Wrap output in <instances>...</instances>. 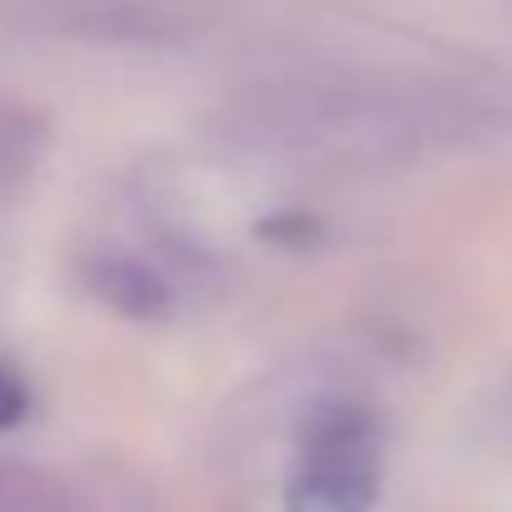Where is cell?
I'll return each mask as SVG.
<instances>
[{"instance_id": "cell-2", "label": "cell", "mask_w": 512, "mask_h": 512, "mask_svg": "<svg viewBox=\"0 0 512 512\" xmlns=\"http://www.w3.org/2000/svg\"><path fill=\"white\" fill-rule=\"evenodd\" d=\"M85 279H90V289H95L110 309H120V314H130V319H160V314L174 304L170 289H165V279H160L155 269H145L140 259L110 254V259L90 264Z\"/></svg>"}, {"instance_id": "cell-3", "label": "cell", "mask_w": 512, "mask_h": 512, "mask_svg": "<svg viewBox=\"0 0 512 512\" xmlns=\"http://www.w3.org/2000/svg\"><path fill=\"white\" fill-rule=\"evenodd\" d=\"M25 413H30V388H25L10 368H0V433H5V428H20Z\"/></svg>"}, {"instance_id": "cell-1", "label": "cell", "mask_w": 512, "mask_h": 512, "mask_svg": "<svg viewBox=\"0 0 512 512\" xmlns=\"http://www.w3.org/2000/svg\"><path fill=\"white\" fill-rule=\"evenodd\" d=\"M383 493V428L358 403H324L294 453L284 512H373Z\"/></svg>"}]
</instances>
